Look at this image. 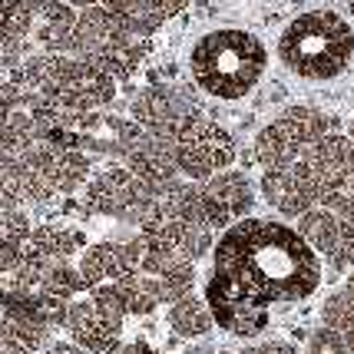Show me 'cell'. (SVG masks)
Returning a JSON list of instances; mask_svg holds the SVG:
<instances>
[{"instance_id": "obj_26", "label": "cell", "mask_w": 354, "mask_h": 354, "mask_svg": "<svg viewBox=\"0 0 354 354\" xmlns=\"http://www.w3.org/2000/svg\"><path fill=\"white\" fill-rule=\"evenodd\" d=\"M351 139H354V123H351Z\"/></svg>"}, {"instance_id": "obj_13", "label": "cell", "mask_w": 354, "mask_h": 354, "mask_svg": "<svg viewBox=\"0 0 354 354\" xmlns=\"http://www.w3.org/2000/svg\"><path fill=\"white\" fill-rule=\"evenodd\" d=\"M262 192L281 216H305L311 205H318V189L311 183L308 169L301 166V159L265 172Z\"/></svg>"}, {"instance_id": "obj_4", "label": "cell", "mask_w": 354, "mask_h": 354, "mask_svg": "<svg viewBox=\"0 0 354 354\" xmlns=\"http://www.w3.org/2000/svg\"><path fill=\"white\" fill-rule=\"evenodd\" d=\"M14 80L27 90L40 93L53 106L70 113H90L106 106L116 96V77L100 70L96 63L70 53H40L20 63Z\"/></svg>"}, {"instance_id": "obj_2", "label": "cell", "mask_w": 354, "mask_h": 354, "mask_svg": "<svg viewBox=\"0 0 354 354\" xmlns=\"http://www.w3.org/2000/svg\"><path fill=\"white\" fill-rule=\"evenodd\" d=\"M268 66L265 44L248 30H212L199 37L189 57L192 80L216 100H239L255 90Z\"/></svg>"}, {"instance_id": "obj_10", "label": "cell", "mask_w": 354, "mask_h": 354, "mask_svg": "<svg viewBox=\"0 0 354 354\" xmlns=\"http://www.w3.org/2000/svg\"><path fill=\"white\" fill-rule=\"evenodd\" d=\"M156 185L142 183L133 169H103L86 189V205L93 212L106 216H123L139 222L142 209L149 205Z\"/></svg>"}, {"instance_id": "obj_23", "label": "cell", "mask_w": 354, "mask_h": 354, "mask_svg": "<svg viewBox=\"0 0 354 354\" xmlns=\"http://www.w3.org/2000/svg\"><path fill=\"white\" fill-rule=\"evenodd\" d=\"M109 354H156L149 344H142V341H133V344H123V348H116V351Z\"/></svg>"}, {"instance_id": "obj_18", "label": "cell", "mask_w": 354, "mask_h": 354, "mask_svg": "<svg viewBox=\"0 0 354 354\" xmlns=\"http://www.w3.org/2000/svg\"><path fill=\"white\" fill-rule=\"evenodd\" d=\"M205 189H209V196H212L232 218L245 216L248 209H252V199H255L248 179L239 176V172H232V176H212V183L205 185Z\"/></svg>"}, {"instance_id": "obj_3", "label": "cell", "mask_w": 354, "mask_h": 354, "mask_svg": "<svg viewBox=\"0 0 354 354\" xmlns=\"http://www.w3.org/2000/svg\"><path fill=\"white\" fill-rule=\"evenodd\" d=\"M281 63L301 80H335L354 60V30L335 10H308L295 17L278 40Z\"/></svg>"}, {"instance_id": "obj_9", "label": "cell", "mask_w": 354, "mask_h": 354, "mask_svg": "<svg viewBox=\"0 0 354 354\" xmlns=\"http://www.w3.org/2000/svg\"><path fill=\"white\" fill-rule=\"evenodd\" d=\"M172 146H176L179 172H185L189 179H212V176H218L235 159V146H232L229 133H222L209 120H199Z\"/></svg>"}, {"instance_id": "obj_7", "label": "cell", "mask_w": 354, "mask_h": 354, "mask_svg": "<svg viewBox=\"0 0 354 354\" xmlns=\"http://www.w3.org/2000/svg\"><path fill=\"white\" fill-rule=\"evenodd\" d=\"M331 129H335L331 116H324V113H318V109H311V106H292V109H285L272 126H265L262 133H259L255 156L268 169L292 166L295 159H301Z\"/></svg>"}, {"instance_id": "obj_19", "label": "cell", "mask_w": 354, "mask_h": 354, "mask_svg": "<svg viewBox=\"0 0 354 354\" xmlns=\"http://www.w3.org/2000/svg\"><path fill=\"white\" fill-rule=\"evenodd\" d=\"M80 248V232L63 229V225H40L27 242V252L44 255V259H66Z\"/></svg>"}, {"instance_id": "obj_12", "label": "cell", "mask_w": 354, "mask_h": 354, "mask_svg": "<svg viewBox=\"0 0 354 354\" xmlns=\"http://www.w3.org/2000/svg\"><path fill=\"white\" fill-rule=\"evenodd\" d=\"M120 322H123V315L106 308V305H100L96 298L80 301V305H73V308L66 311L70 338L77 341L80 348H86L90 354H109L116 348Z\"/></svg>"}, {"instance_id": "obj_5", "label": "cell", "mask_w": 354, "mask_h": 354, "mask_svg": "<svg viewBox=\"0 0 354 354\" xmlns=\"http://www.w3.org/2000/svg\"><path fill=\"white\" fill-rule=\"evenodd\" d=\"M146 44L129 24H126L116 3H93L80 7L77 14V37H73V57L96 63L109 77H129L142 63Z\"/></svg>"}, {"instance_id": "obj_6", "label": "cell", "mask_w": 354, "mask_h": 354, "mask_svg": "<svg viewBox=\"0 0 354 354\" xmlns=\"http://www.w3.org/2000/svg\"><path fill=\"white\" fill-rule=\"evenodd\" d=\"M301 166L318 189V205L335 209L338 216L354 212V139L328 133L301 156Z\"/></svg>"}, {"instance_id": "obj_11", "label": "cell", "mask_w": 354, "mask_h": 354, "mask_svg": "<svg viewBox=\"0 0 354 354\" xmlns=\"http://www.w3.org/2000/svg\"><path fill=\"white\" fill-rule=\"evenodd\" d=\"M24 159H27L57 192H73V189L86 179V172H90V159H86V156L80 153V149H73V146L53 142V139H37V142H30V146L24 149Z\"/></svg>"}, {"instance_id": "obj_16", "label": "cell", "mask_w": 354, "mask_h": 354, "mask_svg": "<svg viewBox=\"0 0 354 354\" xmlns=\"http://www.w3.org/2000/svg\"><path fill=\"white\" fill-rule=\"evenodd\" d=\"M113 3L139 37L156 33L166 20H172L185 7V0H113Z\"/></svg>"}, {"instance_id": "obj_8", "label": "cell", "mask_w": 354, "mask_h": 354, "mask_svg": "<svg viewBox=\"0 0 354 354\" xmlns=\"http://www.w3.org/2000/svg\"><path fill=\"white\" fill-rule=\"evenodd\" d=\"M133 120L142 129H149L156 136L179 142V139L199 123V109L196 103L183 96L179 90H166V86H153V90L139 93L136 103H133Z\"/></svg>"}, {"instance_id": "obj_1", "label": "cell", "mask_w": 354, "mask_h": 354, "mask_svg": "<svg viewBox=\"0 0 354 354\" xmlns=\"http://www.w3.org/2000/svg\"><path fill=\"white\" fill-rule=\"evenodd\" d=\"M318 262L301 232L248 218L222 235L209 305L232 335H259L272 301H298L318 288Z\"/></svg>"}, {"instance_id": "obj_14", "label": "cell", "mask_w": 354, "mask_h": 354, "mask_svg": "<svg viewBox=\"0 0 354 354\" xmlns=\"http://www.w3.org/2000/svg\"><path fill=\"white\" fill-rule=\"evenodd\" d=\"M80 275L90 288L100 285H120L126 278L139 275V252L136 242H126V245H93L83 252V262H80Z\"/></svg>"}, {"instance_id": "obj_21", "label": "cell", "mask_w": 354, "mask_h": 354, "mask_svg": "<svg viewBox=\"0 0 354 354\" xmlns=\"http://www.w3.org/2000/svg\"><path fill=\"white\" fill-rule=\"evenodd\" d=\"M83 285H86V281H83L80 272H73L63 259H53V262L46 265V272H44V285H40V292H50V295H57V298H70V295H77Z\"/></svg>"}, {"instance_id": "obj_22", "label": "cell", "mask_w": 354, "mask_h": 354, "mask_svg": "<svg viewBox=\"0 0 354 354\" xmlns=\"http://www.w3.org/2000/svg\"><path fill=\"white\" fill-rule=\"evenodd\" d=\"M242 354H298L292 344H281V341H272V344H255V348H248Z\"/></svg>"}, {"instance_id": "obj_15", "label": "cell", "mask_w": 354, "mask_h": 354, "mask_svg": "<svg viewBox=\"0 0 354 354\" xmlns=\"http://www.w3.org/2000/svg\"><path fill=\"white\" fill-rule=\"evenodd\" d=\"M33 40L46 53H73L77 10L66 0H33Z\"/></svg>"}, {"instance_id": "obj_25", "label": "cell", "mask_w": 354, "mask_h": 354, "mask_svg": "<svg viewBox=\"0 0 354 354\" xmlns=\"http://www.w3.org/2000/svg\"><path fill=\"white\" fill-rule=\"evenodd\" d=\"M66 3H73V7H93V3H106V0H66Z\"/></svg>"}, {"instance_id": "obj_17", "label": "cell", "mask_w": 354, "mask_h": 354, "mask_svg": "<svg viewBox=\"0 0 354 354\" xmlns=\"http://www.w3.org/2000/svg\"><path fill=\"white\" fill-rule=\"evenodd\" d=\"M301 218V239L308 242L311 248H318L324 255H331L335 248H338V239H341V216L335 209H328V205H311Z\"/></svg>"}, {"instance_id": "obj_24", "label": "cell", "mask_w": 354, "mask_h": 354, "mask_svg": "<svg viewBox=\"0 0 354 354\" xmlns=\"http://www.w3.org/2000/svg\"><path fill=\"white\" fill-rule=\"evenodd\" d=\"M50 354H86V348H80V344H53Z\"/></svg>"}, {"instance_id": "obj_20", "label": "cell", "mask_w": 354, "mask_h": 354, "mask_svg": "<svg viewBox=\"0 0 354 354\" xmlns=\"http://www.w3.org/2000/svg\"><path fill=\"white\" fill-rule=\"evenodd\" d=\"M169 324L185 338H196V335H205L212 328V311L205 308L202 301H196V298H179L169 315Z\"/></svg>"}]
</instances>
